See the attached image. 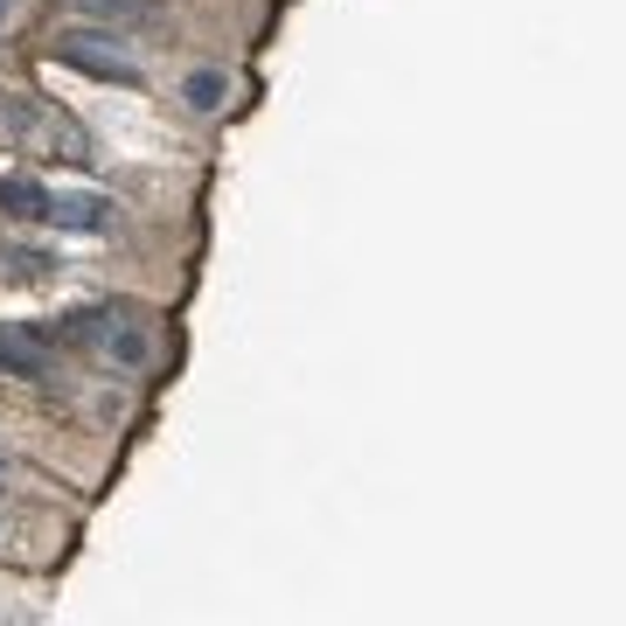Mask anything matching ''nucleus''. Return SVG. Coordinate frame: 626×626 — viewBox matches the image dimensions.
Masks as SVG:
<instances>
[{"instance_id":"423d86ee","label":"nucleus","mask_w":626,"mask_h":626,"mask_svg":"<svg viewBox=\"0 0 626 626\" xmlns=\"http://www.w3.org/2000/svg\"><path fill=\"white\" fill-rule=\"evenodd\" d=\"M181 98H189L195 112H216V104L230 98V77H223V70H195L189 84H181Z\"/></svg>"},{"instance_id":"1a4fd4ad","label":"nucleus","mask_w":626,"mask_h":626,"mask_svg":"<svg viewBox=\"0 0 626 626\" xmlns=\"http://www.w3.org/2000/svg\"><path fill=\"white\" fill-rule=\"evenodd\" d=\"M8 21H14V0H0V29H8Z\"/></svg>"},{"instance_id":"f257e3e1","label":"nucleus","mask_w":626,"mask_h":626,"mask_svg":"<svg viewBox=\"0 0 626 626\" xmlns=\"http://www.w3.org/2000/svg\"><path fill=\"white\" fill-rule=\"evenodd\" d=\"M49 57L70 63V70H84V77H104V84H140V63L119 49V36H104V29H63L57 42H49Z\"/></svg>"},{"instance_id":"f03ea898","label":"nucleus","mask_w":626,"mask_h":626,"mask_svg":"<svg viewBox=\"0 0 626 626\" xmlns=\"http://www.w3.org/2000/svg\"><path fill=\"white\" fill-rule=\"evenodd\" d=\"M70 342H84V349H98V355H112L119 370H140V362H147V334L133 327V313H119V306L70 313Z\"/></svg>"},{"instance_id":"0eeeda50","label":"nucleus","mask_w":626,"mask_h":626,"mask_svg":"<svg viewBox=\"0 0 626 626\" xmlns=\"http://www.w3.org/2000/svg\"><path fill=\"white\" fill-rule=\"evenodd\" d=\"M70 8H84V14H98V21H140L147 0H70Z\"/></svg>"},{"instance_id":"39448f33","label":"nucleus","mask_w":626,"mask_h":626,"mask_svg":"<svg viewBox=\"0 0 626 626\" xmlns=\"http://www.w3.org/2000/svg\"><path fill=\"white\" fill-rule=\"evenodd\" d=\"M49 223L57 230H104L112 223V202H98V195H49Z\"/></svg>"},{"instance_id":"6e6552de","label":"nucleus","mask_w":626,"mask_h":626,"mask_svg":"<svg viewBox=\"0 0 626 626\" xmlns=\"http://www.w3.org/2000/svg\"><path fill=\"white\" fill-rule=\"evenodd\" d=\"M0 265H8L14 279H36V272H49V258L42 251H0Z\"/></svg>"},{"instance_id":"7ed1b4c3","label":"nucleus","mask_w":626,"mask_h":626,"mask_svg":"<svg viewBox=\"0 0 626 626\" xmlns=\"http://www.w3.org/2000/svg\"><path fill=\"white\" fill-rule=\"evenodd\" d=\"M49 362H57V349L42 342L36 327H0V376H49Z\"/></svg>"},{"instance_id":"20e7f679","label":"nucleus","mask_w":626,"mask_h":626,"mask_svg":"<svg viewBox=\"0 0 626 626\" xmlns=\"http://www.w3.org/2000/svg\"><path fill=\"white\" fill-rule=\"evenodd\" d=\"M0 216H8V223L49 216V189H42L36 174H0Z\"/></svg>"}]
</instances>
